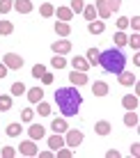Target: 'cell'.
Here are the masks:
<instances>
[{
	"mask_svg": "<svg viewBox=\"0 0 140 158\" xmlns=\"http://www.w3.org/2000/svg\"><path fill=\"white\" fill-rule=\"evenodd\" d=\"M9 108H12V96L0 94V110H2V112H7Z\"/></svg>",
	"mask_w": 140,
	"mask_h": 158,
	"instance_id": "cell-30",
	"label": "cell"
},
{
	"mask_svg": "<svg viewBox=\"0 0 140 158\" xmlns=\"http://www.w3.org/2000/svg\"><path fill=\"white\" fill-rule=\"evenodd\" d=\"M129 28V19H117V30H126Z\"/></svg>",
	"mask_w": 140,
	"mask_h": 158,
	"instance_id": "cell-41",
	"label": "cell"
},
{
	"mask_svg": "<svg viewBox=\"0 0 140 158\" xmlns=\"http://www.w3.org/2000/svg\"><path fill=\"white\" fill-rule=\"evenodd\" d=\"M106 5H108L110 12H117V9L122 7V0H106Z\"/></svg>",
	"mask_w": 140,
	"mask_h": 158,
	"instance_id": "cell-40",
	"label": "cell"
},
{
	"mask_svg": "<svg viewBox=\"0 0 140 158\" xmlns=\"http://www.w3.org/2000/svg\"><path fill=\"white\" fill-rule=\"evenodd\" d=\"M99 53L101 51H96V48H90V51H87V57H85V60L90 62V67H96V64H99Z\"/></svg>",
	"mask_w": 140,
	"mask_h": 158,
	"instance_id": "cell-27",
	"label": "cell"
},
{
	"mask_svg": "<svg viewBox=\"0 0 140 158\" xmlns=\"http://www.w3.org/2000/svg\"><path fill=\"white\" fill-rule=\"evenodd\" d=\"M19 14H30L32 9H35V5H32V0H14V7Z\"/></svg>",
	"mask_w": 140,
	"mask_h": 158,
	"instance_id": "cell-8",
	"label": "cell"
},
{
	"mask_svg": "<svg viewBox=\"0 0 140 158\" xmlns=\"http://www.w3.org/2000/svg\"><path fill=\"white\" fill-rule=\"evenodd\" d=\"M37 106H39V108H37V112H39L41 117H48V115H51V106H48L46 101H39Z\"/></svg>",
	"mask_w": 140,
	"mask_h": 158,
	"instance_id": "cell-32",
	"label": "cell"
},
{
	"mask_svg": "<svg viewBox=\"0 0 140 158\" xmlns=\"http://www.w3.org/2000/svg\"><path fill=\"white\" fill-rule=\"evenodd\" d=\"M80 14L87 19V23H90V21H96V9H94V5H85Z\"/></svg>",
	"mask_w": 140,
	"mask_h": 158,
	"instance_id": "cell-25",
	"label": "cell"
},
{
	"mask_svg": "<svg viewBox=\"0 0 140 158\" xmlns=\"http://www.w3.org/2000/svg\"><path fill=\"white\" fill-rule=\"evenodd\" d=\"M138 151H140V144L133 142V144H131V156H138Z\"/></svg>",
	"mask_w": 140,
	"mask_h": 158,
	"instance_id": "cell-45",
	"label": "cell"
},
{
	"mask_svg": "<svg viewBox=\"0 0 140 158\" xmlns=\"http://www.w3.org/2000/svg\"><path fill=\"white\" fill-rule=\"evenodd\" d=\"M23 92H25V85L23 83H14L12 85V96H21Z\"/></svg>",
	"mask_w": 140,
	"mask_h": 158,
	"instance_id": "cell-39",
	"label": "cell"
},
{
	"mask_svg": "<svg viewBox=\"0 0 140 158\" xmlns=\"http://www.w3.org/2000/svg\"><path fill=\"white\" fill-rule=\"evenodd\" d=\"M117 80H120V85H124V87H131L133 83H136V73L122 71V73H117Z\"/></svg>",
	"mask_w": 140,
	"mask_h": 158,
	"instance_id": "cell-16",
	"label": "cell"
},
{
	"mask_svg": "<svg viewBox=\"0 0 140 158\" xmlns=\"http://www.w3.org/2000/svg\"><path fill=\"white\" fill-rule=\"evenodd\" d=\"M99 64L106 73H122L126 67V55L120 48H108V51L99 53Z\"/></svg>",
	"mask_w": 140,
	"mask_h": 158,
	"instance_id": "cell-2",
	"label": "cell"
},
{
	"mask_svg": "<svg viewBox=\"0 0 140 158\" xmlns=\"http://www.w3.org/2000/svg\"><path fill=\"white\" fill-rule=\"evenodd\" d=\"M55 35L57 37H69V35H71V25L64 23V21H57V23H55Z\"/></svg>",
	"mask_w": 140,
	"mask_h": 158,
	"instance_id": "cell-18",
	"label": "cell"
},
{
	"mask_svg": "<svg viewBox=\"0 0 140 158\" xmlns=\"http://www.w3.org/2000/svg\"><path fill=\"white\" fill-rule=\"evenodd\" d=\"M28 135H30V140H35V142H37V140H41L46 135V128L41 126V124H32V126L28 128Z\"/></svg>",
	"mask_w": 140,
	"mask_h": 158,
	"instance_id": "cell-10",
	"label": "cell"
},
{
	"mask_svg": "<svg viewBox=\"0 0 140 158\" xmlns=\"http://www.w3.org/2000/svg\"><path fill=\"white\" fill-rule=\"evenodd\" d=\"M124 126H129V128H136V126H138V112H136V110H126V115H124Z\"/></svg>",
	"mask_w": 140,
	"mask_h": 158,
	"instance_id": "cell-19",
	"label": "cell"
},
{
	"mask_svg": "<svg viewBox=\"0 0 140 158\" xmlns=\"http://www.w3.org/2000/svg\"><path fill=\"white\" fill-rule=\"evenodd\" d=\"M32 119H35V110L23 108V112H21V122H23V124H32Z\"/></svg>",
	"mask_w": 140,
	"mask_h": 158,
	"instance_id": "cell-29",
	"label": "cell"
},
{
	"mask_svg": "<svg viewBox=\"0 0 140 158\" xmlns=\"http://www.w3.org/2000/svg\"><path fill=\"white\" fill-rule=\"evenodd\" d=\"M126 44H131L133 51H138V48H140V35H138V32H133L131 39H126Z\"/></svg>",
	"mask_w": 140,
	"mask_h": 158,
	"instance_id": "cell-36",
	"label": "cell"
},
{
	"mask_svg": "<svg viewBox=\"0 0 140 158\" xmlns=\"http://www.w3.org/2000/svg\"><path fill=\"white\" fill-rule=\"evenodd\" d=\"M41 83H44V85H51V83H53V73H48V71H46L44 76H41Z\"/></svg>",
	"mask_w": 140,
	"mask_h": 158,
	"instance_id": "cell-43",
	"label": "cell"
},
{
	"mask_svg": "<svg viewBox=\"0 0 140 158\" xmlns=\"http://www.w3.org/2000/svg\"><path fill=\"white\" fill-rule=\"evenodd\" d=\"M129 25H131V28H133V30L138 32V28H140V19H138V16H133V19H129Z\"/></svg>",
	"mask_w": 140,
	"mask_h": 158,
	"instance_id": "cell-42",
	"label": "cell"
},
{
	"mask_svg": "<svg viewBox=\"0 0 140 158\" xmlns=\"http://www.w3.org/2000/svg\"><path fill=\"white\" fill-rule=\"evenodd\" d=\"M51 128H53V133H62V135H64L69 126H67V122H64V119H57V117H55V119L51 122Z\"/></svg>",
	"mask_w": 140,
	"mask_h": 158,
	"instance_id": "cell-21",
	"label": "cell"
},
{
	"mask_svg": "<svg viewBox=\"0 0 140 158\" xmlns=\"http://www.w3.org/2000/svg\"><path fill=\"white\" fill-rule=\"evenodd\" d=\"M108 83H104V80H96V83L92 85V94L94 96H106V94H108Z\"/></svg>",
	"mask_w": 140,
	"mask_h": 158,
	"instance_id": "cell-14",
	"label": "cell"
},
{
	"mask_svg": "<svg viewBox=\"0 0 140 158\" xmlns=\"http://www.w3.org/2000/svg\"><path fill=\"white\" fill-rule=\"evenodd\" d=\"M7 73H9V69L5 67V64H0V78H5V76H7Z\"/></svg>",
	"mask_w": 140,
	"mask_h": 158,
	"instance_id": "cell-46",
	"label": "cell"
},
{
	"mask_svg": "<svg viewBox=\"0 0 140 158\" xmlns=\"http://www.w3.org/2000/svg\"><path fill=\"white\" fill-rule=\"evenodd\" d=\"M21 131H23V126H21L19 122L7 124V135H9V138H19V135H21Z\"/></svg>",
	"mask_w": 140,
	"mask_h": 158,
	"instance_id": "cell-24",
	"label": "cell"
},
{
	"mask_svg": "<svg viewBox=\"0 0 140 158\" xmlns=\"http://www.w3.org/2000/svg\"><path fill=\"white\" fill-rule=\"evenodd\" d=\"M51 67L53 69H64V67H67V57H64V55H53L51 57Z\"/></svg>",
	"mask_w": 140,
	"mask_h": 158,
	"instance_id": "cell-26",
	"label": "cell"
},
{
	"mask_svg": "<svg viewBox=\"0 0 140 158\" xmlns=\"http://www.w3.org/2000/svg\"><path fill=\"white\" fill-rule=\"evenodd\" d=\"M46 73V67H44V64H35V67H32V78H37V80H39L41 78V76H44Z\"/></svg>",
	"mask_w": 140,
	"mask_h": 158,
	"instance_id": "cell-31",
	"label": "cell"
},
{
	"mask_svg": "<svg viewBox=\"0 0 140 158\" xmlns=\"http://www.w3.org/2000/svg\"><path fill=\"white\" fill-rule=\"evenodd\" d=\"M39 14L44 16V19H48V16H53V14H55V7H53L51 2H44V5L39 7Z\"/></svg>",
	"mask_w": 140,
	"mask_h": 158,
	"instance_id": "cell-28",
	"label": "cell"
},
{
	"mask_svg": "<svg viewBox=\"0 0 140 158\" xmlns=\"http://www.w3.org/2000/svg\"><path fill=\"white\" fill-rule=\"evenodd\" d=\"M14 7V0H0V14H7Z\"/></svg>",
	"mask_w": 140,
	"mask_h": 158,
	"instance_id": "cell-37",
	"label": "cell"
},
{
	"mask_svg": "<svg viewBox=\"0 0 140 158\" xmlns=\"http://www.w3.org/2000/svg\"><path fill=\"white\" fill-rule=\"evenodd\" d=\"M51 51L55 53V55H69V53H71V41H69L67 37H62V39L51 44Z\"/></svg>",
	"mask_w": 140,
	"mask_h": 158,
	"instance_id": "cell-5",
	"label": "cell"
},
{
	"mask_svg": "<svg viewBox=\"0 0 140 158\" xmlns=\"http://www.w3.org/2000/svg\"><path fill=\"white\" fill-rule=\"evenodd\" d=\"M71 67L74 69H76V71H85V73H87V69H90V62H87V60H85V57H74L71 60Z\"/></svg>",
	"mask_w": 140,
	"mask_h": 158,
	"instance_id": "cell-17",
	"label": "cell"
},
{
	"mask_svg": "<svg viewBox=\"0 0 140 158\" xmlns=\"http://www.w3.org/2000/svg\"><path fill=\"white\" fill-rule=\"evenodd\" d=\"M0 156H2V158H16V156H19V151H16L14 147H2Z\"/></svg>",
	"mask_w": 140,
	"mask_h": 158,
	"instance_id": "cell-34",
	"label": "cell"
},
{
	"mask_svg": "<svg viewBox=\"0 0 140 158\" xmlns=\"http://www.w3.org/2000/svg\"><path fill=\"white\" fill-rule=\"evenodd\" d=\"M12 32H14V23L7 21V19H2L0 21V37H7V35H12Z\"/></svg>",
	"mask_w": 140,
	"mask_h": 158,
	"instance_id": "cell-23",
	"label": "cell"
},
{
	"mask_svg": "<svg viewBox=\"0 0 140 158\" xmlns=\"http://www.w3.org/2000/svg\"><path fill=\"white\" fill-rule=\"evenodd\" d=\"M122 106H124V110H138V96L136 94L122 96Z\"/></svg>",
	"mask_w": 140,
	"mask_h": 158,
	"instance_id": "cell-12",
	"label": "cell"
},
{
	"mask_svg": "<svg viewBox=\"0 0 140 158\" xmlns=\"http://www.w3.org/2000/svg\"><path fill=\"white\" fill-rule=\"evenodd\" d=\"M126 39H129V37L124 35V30H117V32H115V44H117V48H120V46H126Z\"/></svg>",
	"mask_w": 140,
	"mask_h": 158,
	"instance_id": "cell-33",
	"label": "cell"
},
{
	"mask_svg": "<svg viewBox=\"0 0 140 158\" xmlns=\"http://www.w3.org/2000/svg\"><path fill=\"white\" fill-rule=\"evenodd\" d=\"M53 16H57L60 21H64V23H69V21L74 19V12H71L69 7H57V9H55V14H53Z\"/></svg>",
	"mask_w": 140,
	"mask_h": 158,
	"instance_id": "cell-15",
	"label": "cell"
},
{
	"mask_svg": "<svg viewBox=\"0 0 140 158\" xmlns=\"http://www.w3.org/2000/svg\"><path fill=\"white\" fill-rule=\"evenodd\" d=\"M87 30H90V35H101V32L106 30V23H104V21H90Z\"/></svg>",
	"mask_w": 140,
	"mask_h": 158,
	"instance_id": "cell-20",
	"label": "cell"
},
{
	"mask_svg": "<svg viewBox=\"0 0 140 158\" xmlns=\"http://www.w3.org/2000/svg\"><path fill=\"white\" fill-rule=\"evenodd\" d=\"M55 103H57V110L64 117H74V115H78L83 96H80V92L74 85L71 87H57L55 89Z\"/></svg>",
	"mask_w": 140,
	"mask_h": 158,
	"instance_id": "cell-1",
	"label": "cell"
},
{
	"mask_svg": "<svg viewBox=\"0 0 140 158\" xmlns=\"http://www.w3.org/2000/svg\"><path fill=\"white\" fill-rule=\"evenodd\" d=\"M120 156V151L117 149H110V151H106V158H117Z\"/></svg>",
	"mask_w": 140,
	"mask_h": 158,
	"instance_id": "cell-44",
	"label": "cell"
},
{
	"mask_svg": "<svg viewBox=\"0 0 140 158\" xmlns=\"http://www.w3.org/2000/svg\"><path fill=\"white\" fill-rule=\"evenodd\" d=\"M69 83H71L74 87H83V85L90 83V78H87L85 71H76V69H74V73H69Z\"/></svg>",
	"mask_w": 140,
	"mask_h": 158,
	"instance_id": "cell-7",
	"label": "cell"
},
{
	"mask_svg": "<svg viewBox=\"0 0 140 158\" xmlns=\"http://www.w3.org/2000/svg\"><path fill=\"white\" fill-rule=\"evenodd\" d=\"M110 122H106V119H99V122H96L94 124V131H96V133H99V135H108L110 133Z\"/></svg>",
	"mask_w": 140,
	"mask_h": 158,
	"instance_id": "cell-22",
	"label": "cell"
},
{
	"mask_svg": "<svg viewBox=\"0 0 140 158\" xmlns=\"http://www.w3.org/2000/svg\"><path fill=\"white\" fill-rule=\"evenodd\" d=\"M83 7H85L83 0H71V5H69V9H71V12H76V14L83 12Z\"/></svg>",
	"mask_w": 140,
	"mask_h": 158,
	"instance_id": "cell-35",
	"label": "cell"
},
{
	"mask_svg": "<svg viewBox=\"0 0 140 158\" xmlns=\"http://www.w3.org/2000/svg\"><path fill=\"white\" fill-rule=\"evenodd\" d=\"M94 9H96V19H110V14H112L108 9V5H106V0H96Z\"/></svg>",
	"mask_w": 140,
	"mask_h": 158,
	"instance_id": "cell-9",
	"label": "cell"
},
{
	"mask_svg": "<svg viewBox=\"0 0 140 158\" xmlns=\"http://www.w3.org/2000/svg\"><path fill=\"white\" fill-rule=\"evenodd\" d=\"M25 92H28V101L30 103L44 101V89H41V87H32V89H25Z\"/></svg>",
	"mask_w": 140,
	"mask_h": 158,
	"instance_id": "cell-11",
	"label": "cell"
},
{
	"mask_svg": "<svg viewBox=\"0 0 140 158\" xmlns=\"http://www.w3.org/2000/svg\"><path fill=\"white\" fill-rule=\"evenodd\" d=\"M16 151H19L21 156H28V158H32V156H37V154H39V149H37L35 140H25V142H21Z\"/></svg>",
	"mask_w": 140,
	"mask_h": 158,
	"instance_id": "cell-6",
	"label": "cell"
},
{
	"mask_svg": "<svg viewBox=\"0 0 140 158\" xmlns=\"http://www.w3.org/2000/svg\"><path fill=\"white\" fill-rule=\"evenodd\" d=\"M55 156H57V158H71V156H74V151H71V147H69V149L60 147V149L55 151Z\"/></svg>",
	"mask_w": 140,
	"mask_h": 158,
	"instance_id": "cell-38",
	"label": "cell"
},
{
	"mask_svg": "<svg viewBox=\"0 0 140 158\" xmlns=\"http://www.w3.org/2000/svg\"><path fill=\"white\" fill-rule=\"evenodd\" d=\"M41 158H51V156H55V151H44V154H39Z\"/></svg>",
	"mask_w": 140,
	"mask_h": 158,
	"instance_id": "cell-47",
	"label": "cell"
},
{
	"mask_svg": "<svg viewBox=\"0 0 140 158\" xmlns=\"http://www.w3.org/2000/svg\"><path fill=\"white\" fill-rule=\"evenodd\" d=\"M48 147H51V151H57L60 147H64V138H62V133H53L51 138H48Z\"/></svg>",
	"mask_w": 140,
	"mask_h": 158,
	"instance_id": "cell-13",
	"label": "cell"
},
{
	"mask_svg": "<svg viewBox=\"0 0 140 158\" xmlns=\"http://www.w3.org/2000/svg\"><path fill=\"white\" fill-rule=\"evenodd\" d=\"M2 64L9 71H19V69L23 67V57L16 55V53H7V55H2Z\"/></svg>",
	"mask_w": 140,
	"mask_h": 158,
	"instance_id": "cell-4",
	"label": "cell"
},
{
	"mask_svg": "<svg viewBox=\"0 0 140 158\" xmlns=\"http://www.w3.org/2000/svg\"><path fill=\"white\" fill-rule=\"evenodd\" d=\"M80 142H83V133L76 128H67V133H64V147L76 149V147H80Z\"/></svg>",
	"mask_w": 140,
	"mask_h": 158,
	"instance_id": "cell-3",
	"label": "cell"
}]
</instances>
